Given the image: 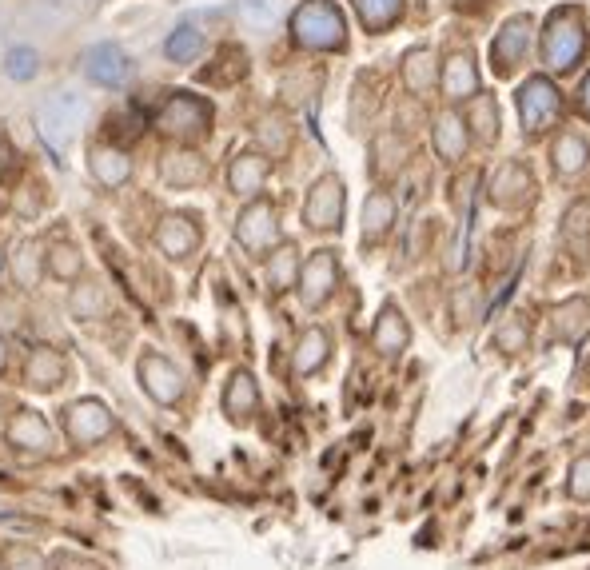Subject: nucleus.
I'll return each instance as SVG.
<instances>
[{"label":"nucleus","mask_w":590,"mask_h":570,"mask_svg":"<svg viewBox=\"0 0 590 570\" xmlns=\"http://www.w3.org/2000/svg\"><path fill=\"white\" fill-rule=\"evenodd\" d=\"M160 180L172 184V188H192V184H204L208 180V164L196 152H172L160 164Z\"/></svg>","instance_id":"nucleus-21"},{"label":"nucleus","mask_w":590,"mask_h":570,"mask_svg":"<svg viewBox=\"0 0 590 570\" xmlns=\"http://www.w3.org/2000/svg\"><path fill=\"white\" fill-rule=\"evenodd\" d=\"M583 108L590 112V80H587V88H583Z\"/></svg>","instance_id":"nucleus-43"},{"label":"nucleus","mask_w":590,"mask_h":570,"mask_svg":"<svg viewBox=\"0 0 590 570\" xmlns=\"http://www.w3.org/2000/svg\"><path fill=\"white\" fill-rule=\"evenodd\" d=\"M240 16L252 28H272L280 20V0H240Z\"/></svg>","instance_id":"nucleus-34"},{"label":"nucleus","mask_w":590,"mask_h":570,"mask_svg":"<svg viewBox=\"0 0 590 570\" xmlns=\"http://www.w3.org/2000/svg\"><path fill=\"white\" fill-rule=\"evenodd\" d=\"M0 570H48V559L24 539H0Z\"/></svg>","instance_id":"nucleus-26"},{"label":"nucleus","mask_w":590,"mask_h":570,"mask_svg":"<svg viewBox=\"0 0 590 570\" xmlns=\"http://www.w3.org/2000/svg\"><path fill=\"white\" fill-rule=\"evenodd\" d=\"M276 128H280V120H268V124L260 128V140H264V144H268L272 152H284V148H288V140H284V136H280Z\"/></svg>","instance_id":"nucleus-41"},{"label":"nucleus","mask_w":590,"mask_h":570,"mask_svg":"<svg viewBox=\"0 0 590 570\" xmlns=\"http://www.w3.org/2000/svg\"><path fill=\"white\" fill-rule=\"evenodd\" d=\"M295 40L307 48H339L343 44V16L331 0H307L292 20Z\"/></svg>","instance_id":"nucleus-2"},{"label":"nucleus","mask_w":590,"mask_h":570,"mask_svg":"<svg viewBox=\"0 0 590 570\" xmlns=\"http://www.w3.org/2000/svg\"><path fill=\"white\" fill-rule=\"evenodd\" d=\"M8 76H12V80L36 76V52H32V48H12V52H8Z\"/></svg>","instance_id":"nucleus-39"},{"label":"nucleus","mask_w":590,"mask_h":570,"mask_svg":"<svg viewBox=\"0 0 590 570\" xmlns=\"http://www.w3.org/2000/svg\"><path fill=\"white\" fill-rule=\"evenodd\" d=\"M4 367H8V343H4V335H0V375H4Z\"/></svg>","instance_id":"nucleus-42"},{"label":"nucleus","mask_w":590,"mask_h":570,"mask_svg":"<svg viewBox=\"0 0 590 570\" xmlns=\"http://www.w3.org/2000/svg\"><path fill=\"white\" fill-rule=\"evenodd\" d=\"M551 327H555V339L567 343V347H579L590 335V299L587 295H571L555 307L551 315Z\"/></svg>","instance_id":"nucleus-13"},{"label":"nucleus","mask_w":590,"mask_h":570,"mask_svg":"<svg viewBox=\"0 0 590 570\" xmlns=\"http://www.w3.org/2000/svg\"><path fill=\"white\" fill-rule=\"evenodd\" d=\"M60 431L76 447H96L116 431V419L100 399H76L60 411Z\"/></svg>","instance_id":"nucleus-1"},{"label":"nucleus","mask_w":590,"mask_h":570,"mask_svg":"<svg viewBox=\"0 0 590 570\" xmlns=\"http://www.w3.org/2000/svg\"><path fill=\"white\" fill-rule=\"evenodd\" d=\"M80 120H84V100H80V92H56L52 100L40 104V136H44L52 148H64V144L76 136Z\"/></svg>","instance_id":"nucleus-3"},{"label":"nucleus","mask_w":590,"mask_h":570,"mask_svg":"<svg viewBox=\"0 0 590 570\" xmlns=\"http://www.w3.org/2000/svg\"><path fill=\"white\" fill-rule=\"evenodd\" d=\"M8 272L20 287H36L44 276V248L36 240H20L16 252L8 256Z\"/></svg>","instance_id":"nucleus-23"},{"label":"nucleus","mask_w":590,"mask_h":570,"mask_svg":"<svg viewBox=\"0 0 590 570\" xmlns=\"http://www.w3.org/2000/svg\"><path fill=\"white\" fill-rule=\"evenodd\" d=\"M335 284H339V256L331 248H319L311 252L307 264H299V299L303 307H323L331 295H335Z\"/></svg>","instance_id":"nucleus-5"},{"label":"nucleus","mask_w":590,"mask_h":570,"mask_svg":"<svg viewBox=\"0 0 590 570\" xmlns=\"http://www.w3.org/2000/svg\"><path fill=\"white\" fill-rule=\"evenodd\" d=\"M443 88H447V96H451V100H459V96H471V92H475V68H471V56H451Z\"/></svg>","instance_id":"nucleus-31"},{"label":"nucleus","mask_w":590,"mask_h":570,"mask_svg":"<svg viewBox=\"0 0 590 570\" xmlns=\"http://www.w3.org/2000/svg\"><path fill=\"white\" fill-rule=\"evenodd\" d=\"M403 72H407V84H411L415 92H427V88H431V76H435V72H431V52H423V48L411 52Z\"/></svg>","instance_id":"nucleus-36"},{"label":"nucleus","mask_w":590,"mask_h":570,"mask_svg":"<svg viewBox=\"0 0 590 570\" xmlns=\"http://www.w3.org/2000/svg\"><path fill=\"white\" fill-rule=\"evenodd\" d=\"M563 244L575 248L579 256L590 248V204L587 200H579V204L567 208V216H563Z\"/></svg>","instance_id":"nucleus-28"},{"label":"nucleus","mask_w":590,"mask_h":570,"mask_svg":"<svg viewBox=\"0 0 590 570\" xmlns=\"http://www.w3.org/2000/svg\"><path fill=\"white\" fill-rule=\"evenodd\" d=\"M88 168H92L96 184H104V188H124L128 176H132L128 152H120V148H112V144H96V148L88 152Z\"/></svg>","instance_id":"nucleus-18"},{"label":"nucleus","mask_w":590,"mask_h":570,"mask_svg":"<svg viewBox=\"0 0 590 570\" xmlns=\"http://www.w3.org/2000/svg\"><path fill=\"white\" fill-rule=\"evenodd\" d=\"M563 495H567L571 503H579V507H587L590 503V451H583V455L571 459L567 479H563Z\"/></svg>","instance_id":"nucleus-30"},{"label":"nucleus","mask_w":590,"mask_h":570,"mask_svg":"<svg viewBox=\"0 0 590 570\" xmlns=\"http://www.w3.org/2000/svg\"><path fill=\"white\" fill-rule=\"evenodd\" d=\"M4 443L16 451V455H24V459H48L52 455V427H48V419L40 415V411H16L12 419H8V427H4Z\"/></svg>","instance_id":"nucleus-6"},{"label":"nucleus","mask_w":590,"mask_h":570,"mask_svg":"<svg viewBox=\"0 0 590 570\" xmlns=\"http://www.w3.org/2000/svg\"><path fill=\"white\" fill-rule=\"evenodd\" d=\"M208 120H212V108L200 100V96H172L164 108H160V132L168 136H200L208 132Z\"/></svg>","instance_id":"nucleus-9"},{"label":"nucleus","mask_w":590,"mask_h":570,"mask_svg":"<svg viewBox=\"0 0 590 570\" xmlns=\"http://www.w3.org/2000/svg\"><path fill=\"white\" fill-rule=\"evenodd\" d=\"M140 383H144V391H148L160 407H176V403L184 399V371H180L172 359L156 355V351L140 355Z\"/></svg>","instance_id":"nucleus-8"},{"label":"nucleus","mask_w":590,"mask_h":570,"mask_svg":"<svg viewBox=\"0 0 590 570\" xmlns=\"http://www.w3.org/2000/svg\"><path fill=\"white\" fill-rule=\"evenodd\" d=\"M200 48H204V36L192 28V24H180L172 36H168V44H164V52L172 56V60H192V56H200Z\"/></svg>","instance_id":"nucleus-33"},{"label":"nucleus","mask_w":590,"mask_h":570,"mask_svg":"<svg viewBox=\"0 0 590 570\" xmlns=\"http://www.w3.org/2000/svg\"><path fill=\"white\" fill-rule=\"evenodd\" d=\"M4 268H8V256H4V252H0V272H4Z\"/></svg>","instance_id":"nucleus-44"},{"label":"nucleus","mask_w":590,"mask_h":570,"mask_svg":"<svg viewBox=\"0 0 590 570\" xmlns=\"http://www.w3.org/2000/svg\"><path fill=\"white\" fill-rule=\"evenodd\" d=\"M156 248L168 260H188L200 248V224H196V216H184V212L164 216L160 228H156Z\"/></svg>","instance_id":"nucleus-10"},{"label":"nucleus","mask_w":590,"mask_h":570,"mask_svg":"<svg viewBox=\"0 0 590 570\" xmlns=\"http://www.w3.org/2000/svg\"><path fill=\"white\" fill-rule=\"evenodd\" d=\"M84 72H88V80H96L104 88H120L124 76H128V60H124V52L116 44H96L84 56Z\"/></svg>","instance_id":"nucleus-17"},{"label":"nucleus","mask_w":590,"mask_h":570,"mask_svg":"<svg viewBox=\"0 0 590 570\" xmlns=\"http://www.w3.org/2000/svg\"><path fill=\"white\" fill-rule=\"evenodd\" d=\"M579 48H583V32L571 16H555L551 20V36H547V64L555 68H571L579 60Z\"/></svg>","instance_id":"nucleus-16"},{"label":"nucleus","mask_w":590,"mask_h":570,"mask_svg":"<svg viewBox=\"0 0 590 570\" xmlns=\"http://www.w3.org/2000/svg\"><path fill=\"white\" fill-rule=\"evenodd\" d=\"M355 8H359L367 28H383L399 16V0H355Z\"/></svg>","instance_id":"nucleus-35"},{"label":"nucleus","mask_w":590,"mask_h":570,"mask_svg":"<svg viewBox=\"0 0 590 570\" xmlns=\"http://www.w3.org/2000/svg\"><path fill=\"white\" fill-rule=\"evenodd\" d=\"M264 280H268V287H272L276 295L295 287V280H299V252H295V244H280V248L268 256Z\"/></svg>","instance_id":"nucleus-24"},{"label":"nucleus","mask_w":590,"mask_h":570,"mask_svg":"<svg viewBox=\"0 0 590 570\" xmlns=\"http://www.w3.org/2000/svg\"><path fill=\"white\" fill-rule=\"evenodd\" d=\"M220 407H224V415H228L236 427H248V423L260 415V383H256V375H252V371H232Z\"/></svg>","instance_id":"nucleus-11"},{"label":"nucleus","mask_w":590,"mask_h":570,"mask_svg":"<svg viewBox=\"0 0 590 570\" xmlns=\"http://www.w3.org/2000/svg\"><path fill=\"white\" fill-rule=\"evenodd\" d=\"M495 343H499V351H503V355H519V351H523V343H527V327H523L519 319H511L507 327H499Z\"/></svg>","instance_id":"nucleus-38"},{"label":"nucleus","mask_w":590,"mask_h":570,"mask_svg":"<svg viewBox=\"0 0 590 570\" xmlns=\"http://www.w3.org/2000/svg\"><path fill=\"white\" fill-rule=\"evenodd\" d=\"M303 224L311 232H339L343 224V180L339 176H323L311 184L303 200Z\"/></svg>","instance_id":"nucleus-4"},{"label":"nucleus","mask_w":590,"mask_h":570,"mask_svg":"<svg viewBox=\"0 0 590 570\" xmlns=\"http://www.w3.org/2000/svg\"><path fill=\"white\" fill-rule=\"evenodd\" d=\"M391 228H395V200L387 192H371L363 204V244L387 240Z\"/></svg>","instance_id":"nucleus-22"},{"label":"nucleus","mask_w":590,"mask_h":570,"mask_svg":"<svg viewBox=\"0 0 590 570\" xmlns=\"http://www.w3.org/2000/svg\"><path fill=\"white\" fill-rule=\"evenodd\" d=\"M523 40H527V20L507 24V32H503V40H499V60H503V68H511V60L519 56Z\"/></svg>","instance_id":"nucleus-37"},{"label":"nucleus","mask_w":590,"mask_h":570,"mask_svg":"<svg viewBox=\"0 0 590 570\" xmlns=\"http://www.w3.org/2000/svg\"><path fill=\"white\" fill-rule=\"evenodd\" d=\"M48 276L52 280H80V272H84V256H80V248L72 244V240H56L52 248H48Z\"/></svg>","instance_id":"nucleus-25"},{"label":"nucleus","mask_w":590,"mask_h":570,"mask_svg":"<svg viewBox=\"0 0 590 570\" xmlns=\"http://www.w3.org/2000/svg\"><path fill=\"white\" fill-rule=\"evenodd\" d=\"M0 415H4V395H0Z\"/></svg>","instance_id":"nucleus-45"},{"label":"nucleus","mask_w":590,"mask_h":570,"mask_svg":"<svg viewBox=\"0 0 590 570\" xmlns=\"http://www.w3.org/2000/svg\"><path fill=\"white\" fill-rule=\"evenodd\" d=\"M236 240H240V248H244V252H252V256L268 252V248L280 240V220H276V208H272L268 200L248 204V208L240 212V220H236Z\"/></svg>","instance_id":"nucleus-7"},{"label":"nucleus","mask_w":590,"mask_h":570,"mask_svg":"<svg viewBox=\"0 0 590 570\" xmlns=\"http://www.w3.org/2000/svg\"><path fill=\"white\" fill-rule=\"evenodd\" d=\"M435 148H439V156L443 160H459L463 156V148H467V132H463V120L459 116H439L435 120Z\"/></svg>","instance_id":"nucleus-29"},{"label":"nucleus","mask_w":590,"mask_h":570,"mask_svg":"<svg viewBox=\"0 0 590 570\" xmlns=\"http://www.w3.org/2000/svg\"><path fill=\"white\" fill-rule=\"evenodd\" d=\"M52 570H104L96 559H88V555H76V551H60L56 559H52Z\"/></svg>","instance_id":"nucleus-40"},{"label":"nucleus","mask_w":590,"mask_h":570,"mask_svg":"<svg viewBox=\"0 0 590 570\" xmlns=\"http://www.w3.org/2000/svg\"><path fill=\"white\" fill-rule=\"evenodd\" d=\"M551 160H555V172H563V176H575V172H583V164L590 160V148L583 136H559V144H555V152H551Z\"/></svg>","instance_id":"nucleus-27"},{"label":"nucleus","mask_w":590,"mask_h":570,"mask_svg":"<svg viewBox=\"0 0 590 570\" xmlns=\"http://www.w3.org/2000/svg\"><path fill=\"white\" fill-rule=\"evenodd\" d=\"M519 112H523L527 132H539V128L559 112V96H555L543 80H535V84L523 88V96H519Z\"/></svg>","instance_id":"nucleus-20"},{"label":"nucleus","mask_w":590,"mask_h":570,"mask_svg":"<svg viewBox=\"0 0 590 570\" xmlns=\"http://www.w3.org/2000/svg\"><path fill=\"white\" fill-rule=\"evenodd\" d=\"M68 311H72L76 319H96V315L104 311V287L100 284L72 287V295H68Z\"/></svg>","instance_id":"nucleus-32"},{"label":"nucleus","mask_w":590,"mask_h":570,"mask_svg":"<svg viewBox=\"0 0 590 570\" xmlns=\"http://www.w3.org/2000/svg\"><path fill=\"white\" fill-rule=\"evenodd\" d=\"M264 184H268V160L260 152H240L228 168V188L236 196H256L264 192Z\"/></svg>","instance_id":"nucleus-19"},{"label":"nucleus","mask_w":590,"mask_h":570,"mask_svg":"<svg viewBox=\"0 0 590 570\" xmlns=\"http://www.w3.org/2000/svg\"><path fill=\"white\" fill-rule=\"evenodd\" d=\"M327 359H331V335H327L323 327H307V331L299 335V343H295L292 371L299 375V379H307V375L323 371Z\"/></svg>","instance_id":"nucleus-15"},{"label":"nucleus","mask_w":590,"mask_h":570,"mask_svg":"<svg viewBox=\"0 0 590 570\" xmlns=\"http://www.w3.org/2000/svg\"><path fill=\"white\" fill-rule=\"evenodd\" d=\"M371 343H375V351H379L383 359H399V355L407 351L411 327H407V319H403V311H399L395 303H387V307L379 311L375 331H371Z\"/></svg>","instance_id":"nucleus-14"},{"label":"nucleus","mask_w":590,"mask_h":570,"mask_svg":"<svg viewBox=\"0 0 590 570\" xmlns=\"http://www.w3.org/2000/svg\"><path fill=\"white\" fill-rule=\"evenodd\" d=\"M68 379V363L60 351L52 347H32L28 359H24V387L40 391V395H52L60 383Z\"/></svg>","instance_id":"nucleus-12"}]
</instances>
